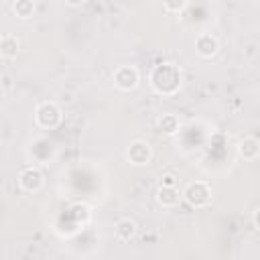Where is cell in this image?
Here are the masks:
<instances>
[{"label": "cell", "instance_id": "cell-1", "mask_svg": "<svg viewBox=\"0 0 260 260\" xmlns=\"http://www.w3.org/2000/svg\"><path fill=\"white\" fill-rule=\"evenodd\" d=\"M148 83L158 95H175L183 83V75H181L179 65H175L171 61H162V63L154 65L150 69Z\"/></svg>", "mask_w": 260, "mask_h": 260}, {"label": "cell", "instance_id": "cell-2", "mask_svg": "<svg viewBox=\"0 0 260 260\" xmlns=\"http://www.w3.org/2000/svg\"><path fill=\"white\" fill-rule=\"evenodd\" d=\"M61 120H63V112H61V108H59L55 102H51V100L41 102V104L37 106V110H35V124H37L39 128H43V130H53V128H57V126L61 124Z\"/></svg>", "mask_w": 260, "mask_h": 260}, {"label": "cell", "instance_id": "cell-3", "mask_svg": "<svg viewBox=\"0 0 260 260\" xmlns=\"http://www.w3.org/2000/svg\"><path fill=\"white\" fill-rule=\"evenodd\" d=\"M181 199H185L191 207L199 209V207H205L209 201H211V187L205 183V181H191L183 193H181Z\"/></svg>", "mask_w": 260, "mask_h": 260}, {"label": "cell", "instance_id": "cell-4", "mask_svg": "<svg viewBox=\"0 0 260 260\" xmlns=\"http://www.w3.org/2000/svg\"><path fill=\"white\" fill-rule=\"evenodd\" d=\"M112 79H114V85L120 91H132L140 83V73L134 65H120V67L114 69Z\"/></svg>", "mask_w": 260, "mask_h": 260}, {"label": "cell", "instance_id": "cell-5", "mask_svg": "<svg viewBox=\"0 0 260 260\" xmlns=\"http://www.w3.org/2000/svg\"><path fill=\"white\" fill-rule=\"evenodd\" d=\"M126 158H128V162L134 165V167H144V165H148L150 158H152V148H150V144H148L146 140L136 138V140H132V142L128 144V148H126Z\"/></svg>", "mask_w": 260, "mask_h": 260}, {"label": "cell", "instance_id": "cell-6", "mask_svg": "<svg viewBox=\"0 0 260 260\" xmlns=\"http://www.w3.org/2000/svg\"><path fill=\"white\" fill-rule=\"evenodd\" d=\"M45 185V177L41 173L39 167H24L20 173H18V187L24 191V193H39Z\"/></svg>", "mask_w": 260, "mask_h": 260}, {"label": "cell", "instance_id": "cell-7", "mask_svg": "<svg viewBox=\"0 0 260 260\" xmlns=\"http://www.w3.org/2000/svg\"><path fill=\"white\" fill-rule=\"evenodd\" d=\"M219 51V41L211 32H199L195 37V53L201 59H211Z\"/></svg>", "mask_w": 260, "mask_h": 260}, {"label": "cell", "instance_id": "cell-8", "mask_svg": "<svg viewBox=\"0 0 260 260\" xmlns=\"http://www.w3.org/2000/svg\"><path fill=\"white\" fill-rule=\"evenodd\" d=\"M238 154H240L244 160H248V162L256 160L258 154H260V142H258V138H256V136H246V138H242V140L238 142Z\"/></svg>", "mask_w": 260, "mask_h": 260}, {"label": "cell", "instance_id": "cell-9", "mask_svg": "<svg viewBox=\"0 0 260 260\" xmlns=\"http://www.w3.org/2000/svg\"><path fill=\"white\" fill-rule=\"evenodd\" d=\"M156 128H158V132L160 134H165V136H175V134H179V130H181V120H179V116L177 114H162L158 120H156Z\"/></svg>", "mask_w": 260, "mask_h": 260}, {"label": "cell", "instance_id": "cell-10", "mask_svg": "<svg viewBox=\"0 0 260 260\" xmlns=\"http://www.w3.org/2000/svg\"><path fill=\"white\" fill-rule=\"evenodd\" d=\"M156 201H158V205H162V207H175V205H179V201H181V193H179L177 187L158 185V189H156Z\"/></svg>", "mask_w": 260, "mask_h": 260}, {"label": "cell", "instance_id": "cell-11", "mask_svg": "<svg viewBox=\"0 0 260 260\" xmlns=\"http://www.w3.org/2000/svg\"><path fill=\"white\" fill-rule=\"evenodd\" d=\"M136 230H138V225H136V221L134 219H130V217H124V219H120L118 223H116V238L120 240V242H130L134 236H136Z\"/></svg>", "mask_w": 260, "mask_h": 260}, {"label": "cell", "instance_id": "cell-12", "mask_svg": "<svg viewBox=\"0 0 260 260\" xmlns=\"http://www.w3.org/2000/svg\"><path fill=\"white\" fill-rule=\"evenodd\" d=\"M20 49V43L14 35H4L0 37V57L2 59H16Z\"/></svg>", "mask_w": 260, "mask_h": 260}, {"label": "cell", "instance_id": "cell-13", "mask_svg": "<svg viewBox=\"0 0 260 260\" xmlns=\"http://www.w3.org/2000/svg\"><path fill=\"white\" fill-rule=\"evenodd\" d=\"M35 8H37L35 0H14V2H12V12H14V16L20 18V20L30 18V16L35 14Z\"/></svg>", "mask_w": 260, "mask_h": 260}, {"label": "cell", "instance_id": "cell-14", "mask_svg": "<svg viewBox=\"0 0 260 260\" xmlns=\"http://www.w3.org/2000/svg\"><path fill=\"white\" fill-rule=\"evenodd\" d=\"M187 4H189V0H162L165 10L171 12V14H179V12H183V10L187 8Z\"/></svg>", "mask_w": 260, "mask_h": 260}, {"label": "cell", "instance_id": "cell-15", "mask_svg": "<svg viewBox=\"0 0 260 260\" xmlns=\"http://www.w3.org/2000/svg\"><path fill=\"white\" fill-rule=\"evenodd\" d=\"M160 185H167V187H177V177L173 173H167L160 177Z\"/></svg>", "mask_w": 260, "mask_h": 260}, {"label": "cell", "instance_id": "cell-16", "mask_svg": "<svg viewBox=\"0 0 260 260\" xmlns=\"http://www.w3.org/2000/svg\"><path fill=\"white\" fill-rule=\"evenodd\" d=\"M258 213H260V209L256 207V209L252 211V223H254V230H256V232L260 230V223H258Z\"/></svg>", "mask_w": 260, "mask_h": 260}, {"label": "cell", "instance_id": "cell-17", "mask_svg": "<svg viewBox=\"0 0 260 260\" xmlns=\"http://www.w3.org/2000/svg\"><path fill=\"white\" fill-rule=\"evenodd\" d=\"M81 2H83V0H67V4H69V6H79Z\"/></svg>", "mask_w": 260, "mask_h": 260}]
</instances>
